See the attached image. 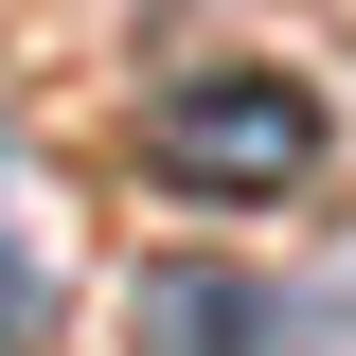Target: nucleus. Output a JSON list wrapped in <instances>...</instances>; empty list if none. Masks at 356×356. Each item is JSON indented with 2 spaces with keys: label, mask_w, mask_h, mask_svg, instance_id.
<instances>
[{
  "label": "nucleus",
  "mask_w": 356,
  "mask_h": 356,
  "mask_svg": "<svg viewBox=\"0 0 356 356\" xmlns=\"http://www.w3.org/2000/svg\"><path fill=\"white\" fill-rule=\"evenodd\" d=\"M143 178H178V196H285V178H321V89L303 72H178L143 107Z\"/></svg>",
  "instance_id": "f257e3e1"
},
{
  "label": "nucleus",
  "mask_w": 356,
  "mask_h": 356,
  "mask_svg": "<svg viewBox=\"0 0 356 356\" xmlns=\"http://www.w3.org/2000/svg\"><path fill=\"white\" fill-rule=\"evenodd\" d=\"M125 339L143 356H267V285L250 267H143L125 285Z\"/></svg>",
  "instance_id": "f03ea898"
},
{
  "label": "nucleus",
  "mask_w": 356,
  "mask_h": 356,
  "mask_svg": "<svg viewBox=\"0 0 356 356\" xmlns=\"http://www.w3.org/2000/svg\"><path fill=\"white\" fill-rule=\"evenodd\" d=\"M36 321H54V267H36V232H0V356H36Z\"/></svg>",
  "instance_id": "7ed1b4c3"
}]
</instances>
